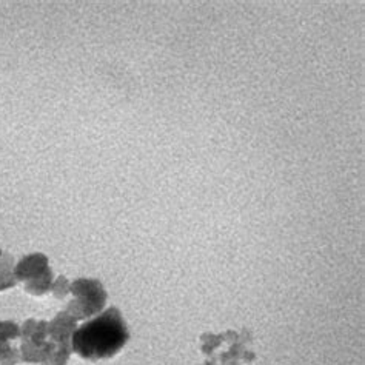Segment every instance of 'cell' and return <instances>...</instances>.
Returning a JSON list of instances; mask_svg holds the SVG:
<instances>
[{
	"mask_svg": "<svg viewBox=\"0 0 365 365\" xmlns=\"http://www.w3.org/2000/svg\"><path fill=\"white\" fill-rule=\"evenodd\" d=\"M130 338L127 324L118 309H108L85 322L71 336L74 353L88 361L108 359L125 347Z\"/></svg>",
	"mask_w": 365,
	"mask_h": 365,
	"instance_id": "cell-1",
	"label": "cell"
}]
</instances>
